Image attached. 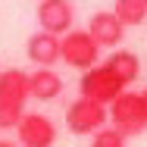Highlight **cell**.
I'll return each mask as SVG.
<instances>
[{"instance_id": "cell-1", "label": "cell", "mask_w": 147, "mask_h": 147, "mask_svg": "<svg viewBox=\"0 0 147 147\" xmlns=\"http://www.w3.org/2000/svg\"><path fill=\"white\" fill-rule=\"evenodd\" d=\"M28 103V72L0 69V131L16 128Z\"/></svg>"}, {"instance_id": "cell-2", "label": "cell", "mask_w": 147, "mask_h": 147, "mask_svg": "<svg viewBox=\"0 0 147 147\" xmlns=\"http://www.w3.org/2000/svg\"><path fill=\"white\" fill-rule=\"evenodd\" d=\"M107 116L113 122L110 128H116L122 138L147 131V113H144V103H141L138 91H122L116 100L107 107Z\"/></svg>"}, {"instance_id": "cell-3", "label": "cell", "mask_w": 147, "mask_h": 147, "mask_svg": "<svg viewBox=\"0 0 147 147\" xmlns=\"http://www.w3.org/2000/svg\"><path fill=\"white\" fill-rule=\"evenodd\" d=\"M122 91H128V88L119 82V78L107 69V66H103V63H97V66L85 69V72H82V78H78V94H82L85 100L100 103V107H110Z\"/></svg>"}, {"instance_id": "cell-4", "label": "cell", "mask_w": 147, "mask_h": 147, "mask_svg": "<svg viewBox=\"0 0 147 147\" xmlns=\"http://www.w3.org/2000/svg\"><path fill=\"white\" fill-rule=\"evenodd\" d=\"M59 59L69 66V69H78V72H85L91 66H97V59H100V47L94 44V38H91L88 31H66L63 38H59Z\"/></svg>"}, {"instance_id": "cell-5", "label": "cell", "mask_w": 147, "mask_h": 147, "mask_svg": "<svg viewBox=\"0 0 147 147\" xmlns=\"http://www.w3.org/2000/svg\"><path fill=\"white\" fill-rule=\"evenodd\" d=\"M107 122H110L107 107H100L94 100L78 97L66 107V128L72 135H97L100 128H107Z\"/></svg>"}, {"instance_id": "cell-6", "label": "cell", "mask_w": 147, "mask_h": 147, "mask_svg": "<svg viewBox=\"0 0 147 147\" xmlns=\"http://www.w3.org/2000/svg\"><path fill=\"white\" fill-rule=\"evenodd\" d=\"M19 147H53L57 144V125L44 113H25L16 122Z\"/></svg>"}, {"instance_id": "cell-7", "label": "cell", "mask_w": 147, "mask_h": 147, "mask_svg": "<svg viewBox=\"0 0 147 147\" xmlns=\"http://www.w3.org/2000/svg\"><path fill=\"white\" fill-rule=\"evenodd\" d=\"M38 25L47 34L63 38L66 31H72L75 25V9L69 0H41L38 3Z\"/></svg>"}, {"instance_id": "cell-8", "label": "cell", "mask_w": 147, "mask_h": 147, "mask_svg": "<svg viewBox=\"0 0 147 147\" xmlns=\"http://www.w3.org/2000/svg\"><path fill=\"white\" fill-rule=\"evenodd\" d=\"M88 34L94 38V44L100 50H110V47H119L125 41V25L113 16V9H100L94 13L88 22Z\"/></svg>"}, {"instance_id": "cell-9", "label": "cell", "mask_w": 147, "mask_h": 147, "mask_svg": "<svg viewBox=\"0 0 147 147\" xmlns=\"http://www.w3.org/2000/svg\"><path fill=\"white\" fill-rule=\"evenodd\" d=\"M25 53L34 63V69H53L59 63V38L38 28L28 38V44H25Z\"/></svg>"}, {"instance_id": "cell-10", "label": "cell", "mask_w": 147, "mask_h": 147, "mask_svg": "<svg viewBox=\"0 0 147 147\" xmlns=\"http://www.w3.org/2000/svg\"><path fill=\"white\" fill-rule=\"evenodd\" d=\"M63 94V78L53 69H34L28 72V100H57Z\"/></svg>"}, {"instance_id": "cell-11", "label": "cell", "mask_w": 147, "mask_h": 147, "mask_svg": "<svg viewBox=\"0 0 147 147\" xmlns=\"http://www.w3.org/2000/svg\"><path fill=\"white\" fill-rule=\"evenodd\" d=\"M103 66H107V69L116 75L125 88H128V85H131V82L141 75V59L135 57L131 50H113V53L107 57V63H103Z\"/></svg>"}, {"instance_id": "cell-12", "label": "cell", "mask_w": 147, "mask_h": 147, "mask_svg": "<svg viewBox=\"0 0 147 147\" xmlns=\"http://www.w3.org/2000/svg\"><path fill=\"white\" fill-rule=\"evenodd\" d=\"M113 16H116L125 28H128V25H141L147 19V3L144 0H116Z\"/></svg>"}, {"instance_id": "cell-13", "label": "cell", "mask_w": 147, "mask_h": 147, "mask_svg": "<svg viewBox=\"0 0 147 147\" xmlns=\"http://www.w3.org/2000/svg\"><path fill=\"white\" fill-rule=\"evenodd\" d=\"M91 147H125V138L119 135L116 128H100L97 135H91Z\"/></svg>"}, {"instance_id": "cell-14", "label": "cell", "mask_w": 147, "mask_h": 147, "mask_svg": "<svg viewBox=\"0 0 147 147\" xmlns=\"http://www.w3.org/2000/svg\"><path fill=\"white\" fill-rule=\"evenodd\" d=\"M141 103H144V113H147V88L141 91Z\"/></svg>"}, {"instance_id": "cell-15", "label": "cell", "mask_w": 147, "mask_h": 147, "mask_svg": "<svg viewBox=\"0 0 147 147\" xmlns=\"http://www.w3.org/2000/svg\"><path fill=\"white\" fill-rule=\"evenodd\" d=\"M0 147H19V144H13V141H3V138H0Z\"/></svg>"}, {"instance_id": "cell-16", "label": "cell", "mask_w": 147, "mask_h": 147, "mask_svg": "<svg viewBox=\"0 0 147 147\" xmlns=\"http://www.w3.org/2000/svg\"><path fill=\"white\" fill-rule=\"evenodd\" d=\"M144 3H147V0H144Z\"/></svg>"}]
</instances>
